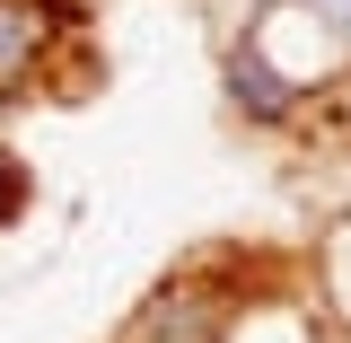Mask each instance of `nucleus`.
Segmentation results:
<instances>
[{
	"label": "nucleus",
	"instance_id": "obj_6",
	"mask_svg": "<svg viewBox=\"0 0 351 343\" xmlns=\"http://www.w3.org/2000/svg\"><path fill=\"white\" fill-rule=\"evenodd\" d=\"M299 9L316 18V27H325V36H334V53L351 62V0H299Z\"/></svg>",
	"mask_w": 351,
	"mask_h": 343
},
{
	"label": "nucleus",
	"instance_id": "obj_4",
	"mask_svg": "<svg viewBox=\"0 0 351 343\" xmlns=\"http://www.w3.org/2000/svg\"><path fill=\"white\" fill-rule=\"evenodd\" d=\"M290 124H299L307 141H325V150H351V71H334V80L290 115Z\"/></svg>",
	"mask_w": 351,
	"mask_h": 343
},
{
	"label": "nucleus",
	"instance_id": "obj_5",
	"mask_svg": "<svg viewBox=\"0 0 351 343\" xmlns=\"http://www.w3.org/2000/svg\"><path fill=\"white\" fill-rule=\"evenodd\" d=\"M27 203H36V168L0 141V229H18V220H27Z\"/></svg>",
	"mask_w": 351,
	"mask_h": 343
},
{
	"label": "nucleus",
	"instance_id": "obj_1",
	"mask_svg": "<svg viewBox=\"0 0 351 343\" xmlns=\"http://www.w3.org/2000/svg\"><path fill=\"white\" fill-rule=\"evenodd\" d=\"M272 264H281L272 247H193L176 273L149 282V300L114 326V343H219Z\"/></svg>",
	"mask_w": 351,
	"mask_h": 343
},
{
	"label": "nucleus",
	"instance_id": "obj_7",
	"mask_svg": "<svg viewBox=\"0 0 351 343\" xmlns=\"http://www.w3.org/2000/svg\"><path fill=\"white\" fill-rule=\"evenodd\" d=\"M316 343H351V335H343V326H325V335H316Z\"/></svg>",
	"mask_w": 351,
	"mask_h": 343
},
{
	"label": "nucleus",
	"instance_id": "obj_2",
	"mask_svg": "<svg viewBox=\"0 0 351 343\" xmlns=\"http://www.w3.org/2000/svg\"><path fill=\"white\" fill-rule=\"evenodd\" d=\"M71 27H80L71 0H0V97H27Z\"/></svg>",
	"mask_w": 351,
	"mask_h": 343
},
{
	"label": "nucleus",
	"instance_id": "obj_3",
	"mask_svg": "<svg viewBox=\"0 0 351 343\" xmlns=\"http://www.w3.org/2000/svg\"><path fill=\"white\" fill-rule=\"evenodd\" d=\"M307 273H316V308H325V326H343V335H351V212L325 220V238L307 247Z\"/></svg>",
	"mask_w": 351,
	"mask_h": 343
}]
</instances>
